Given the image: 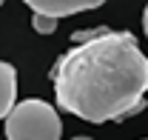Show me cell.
<instances>
[{"mask_svg":"<svg viewBox=\"0 0 148 140\" xmlns=\"http://www.w3.org/2000/svg\"><path fill=\"white\" fill-rule=\"evenodd\" d=\"M51 66L54 97L63 112L86 123L128 120L143 112L148 57L131 32L86 29Z\"/></svg>","mask_w":148,"mask_h":140,"instance_id":"cell-1","label":"cell"},{"mask_svg":"<svg viewBox=\"0 0 148 140\" xmlns=\"http://www.w3.org/2000/svg\"><path fill=\"white\" fill-rule=\"evenodd\" d=\"M63 123L51 103L29 97L6 114V140H60Z\"/></svg>","mask_w":148,"mask_h":140,"instance_id":"cell-2","label":"cell"},{"mask_svg":"<svg viewBox=\"0 0 148 140\" xmlns=\"http://www.w3.org/2000/svg\"><path fill=\"white\" fill-rule=\"evenodd\" d=\"M34 15H49V17H71L80 12H91L100 9L106 0H23Z\"/></svg>","mask_w":148,"mask_h":140,"instance_id":"cell-3","label":"cell"},{"mask_svg":"<svg viewBox=\"0 0 148 140\" xmlns=\"http://www.w3.org/2000/svg\"><path fill=\"white\" fill-rule=\"evenodd\" d=\"M17 100V71L12 63L0 60V120H6V114L14 109Z\"/></svg>","mask_w":148,"mask_h":140,"instance_id":"cell-4","label":"cell"},{"mask_svg":"<svg viewBox=\"0 0 148 140\" xmlns=\"http://www.w3.org/2000/svg\"><path fill=\"white\" fill-rule=\"evenodd\" d=\"M32 29L40 32V35H51L57 29V17H49V15H34L32 17Z\"/></svg>","mask_w":148,"mask_h":140,"instance_id":"cell-5","label":"cell"},{"mask_svg":"<svg viewBox=\"0 0 148 140\" xmlns=\"http://www.w3.org/2000/svg\"><path fill=\"white\" fill-rule=\"evenodd\" d=\"M143 29H145V37H148V6H145V12H143Z\"/></svg>","mask_w":148,"mask_h":140,"instance_id":"cell-6","label":"cell"},{"mask_svg":"<svg viewBox=\"0 0 148 140\" xmlns=\"http://www.w3.org/2000/svg\"><path fill=\"white\" fill-rule=\"evenodd\" d=\"M71 140H94V137H71Z\"/></svg>","mask_w":148,"mask_h":140,"instance_id":"cell-7","label":"cell"},{"mask_svg":"<svg viewBox=\"0 0 148 140\" xmlns=\"http://www.w3.org/2000/svg\"><path fill=\"white\" fill-rule=\"evenodd\" d=\"M3 3H6V0H0V6H3Z\"/></svg>","mask_w":148,"mask_h":140,"instance_id":"cell-8","label":"cell"},{"mask_svg":"<svg viewBox=\"0 0 148 140\" xmlns=\"http://www.w3.org/2000/svg\"><path fill=\"white\" fill-rule=\"evenodd\" d=\"M145 140H148V137H145Z\"/></svg>","mask_w":148,"mask_h":140,"instance_id":"cell-9","label":"cell"}]
</instances>
